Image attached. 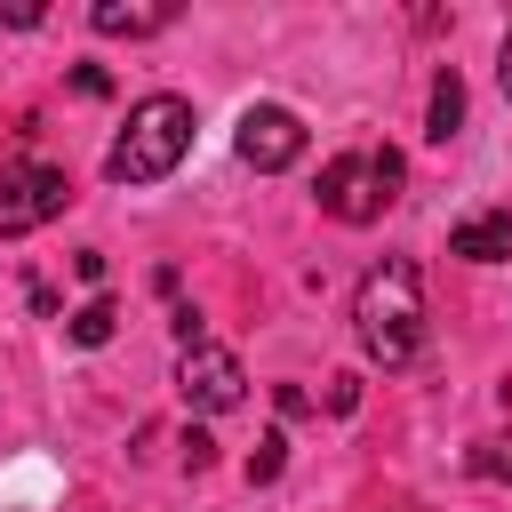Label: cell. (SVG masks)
Returning <instances> with one entry per match:
<instances>
[{
	"label": "cell",
	"instance_id": "cell-1",
	"mask_svg": "<svg viewBox=\"0 0 512 512\" xmlns=\"http://www.w3.org/2000/svg\"><path fill=\"white\" fill-rule=\"evenodd\" d=\"M352 320H360L368 360L408 368V360H416V344H424V280H416V264H408V256H384V264L360 280Z\"/></svg>",
	"mask_w": 512,
	"mask_h": 512
},
{
	"label": "cell",
	"instance_id": "cell-2",
	"mask_svg": "<svg viewBox=\"0 0 512 512\" xmlns=\"http://www.w3.org/2000/svg\"><path fill=\"white\" fill-rule=\"evenodd\" d=\"M184 152H192V104L184 96H144V104H128V128L112 136L104 176L112 184H160V176H176Z\"/></svg>",
	"mask_w": 512,
	"mask_h": 512
},
{
	"label": "cell",
	"instance_id": "cell-3",
	"mask_svg": "<svg viewBox=\"0 0 512 512\" xmlns=\"http://www.w3.org/2000/svg\"><path fill=\"white\" fill-rule=\"evenodd\" d=\"M392 192H400V152L392 144L384 152H336L320 168V208L336 224H376L392 208Z\"/></svg>",
	"mask_w": 512,
	"mask_h": 512
},
{
	"label": "cell",
	"instance_id": "cell-4",
	"mask_svg": "<svg viewBox=\"0 0 512 512\" xmlns=\"http://www.w3.org/2000/svg\"><path fill=\"white\" fill-rule=\"evenodd\" d=\"M64 200H72V176H64V168H48V160H16V168L0 176V240L40 232L48 216H64Z\"/></svg>",
	"mask_w": 512,
	"mask_h": 512
},
{
	"label": "cell",
	"instance_id": "cell-5",
	"mask_svg": "<svg viewBox=\"0 0 512 512\" xmlns=\"http://www.w3.org/2000/svg\"><path fill=\"white\" fill-rule=\"evenodd\" d=\"M176 392H184L192 416H224V408L248 400V376H240V360H232L224 344H192V352L176 360Z\"/></svg>",
	"mask_w": 512,
	"mask_h": 512
},
{
	"label": "cell",
	"instance_id": "cell-6",
	"mask_svg": "<svg viewBox=\"0 0 512 512\" xmlns=\"http://www.w3.org/2000/svg\"><path fill=\"white\" fill-rule=\"evenodd\" d=\"M232 152H240L248 168H264V176H272V168H296V160H304V120H296L288 104H248Z\"/></svg>",
	"mask_w": 512,
	"mask_h": 512
},
{
	"label": "cell",
	"instance_id": "cell-7",
	"mask_svg": "<svg viewBox=\"0 0 512 512\" xmlns=\"http://www.w3.org/2000/svg\"><path fill=\"white\" fill-rule=\"evenodd\" d=\"M448 256H472V264H496V256H512V216H504V208H480V216H464V224L448 232Z\"/></svg>",
	"mask_w": 512,
	"mask_h": 512
},
{
	"label": "cell",
	"instance_id": "cell-8",
	"mask_svg": "<svg viewBox=\"0 0 512 512\" xmlns=\"http://www.w3.org/2000/svg\"><path fill=\"white\" fill-rule=\"evenodd\" d=\"M88 24H96V32H128V40H144V32L176 24V8H120V0H96V8H88Z\"/></svg>",
	"mask_w": 512,
	"mask_h": 512
},
{
	"label": "cell",
	"instance_id": "cell-9",
	"mask_svg": "<svg viewBox=\"0 0 512 512\" xmlns=\"http://www.w3.org/2000/svg\"><path fill=\"white\" fill-rule=\"evenodd\" d=\"M456 128H464V80H456V64H448V72L432 80V112H424V136H432V144H448Z\"/></svg>",
	"mask_w": 512,
	"mask_h": 512
},
{
	"label": "cell",
	"instance_id": "cell-10",
	"mask_svg": "<svg viewBox=\"0 0 512 512\" xmlns=\"http://www.w3.org/2000/svg\"><path fill=\"white\" fill-rule=\"evenodd\" d=\"M64 328H72V344H88V352H96V344H112V328H120V304H112V296H88V304H80Z\"/></svg>",
	"mask_w": 512,
	"mask_h": 512
},
{
	"label": "cell",
	"instance_id": "cell-11",
	"mask_svg": "<svg viewBox=\"0 0 512 512\" xmlns=\"http://www.w3.org/2000/svg\"><path fill=\"white\" fill-rule=\"evenodd\" d=\"M280 464H288V440H280V432H264V440H256V456H248V480L264 488V480H280Z\"/></svg>",
	"mask_w": 512,
	"mask_h": 512
},
{
	"label": "cell",
	"instance_id": "cell-12",
	"mask_svg": "<svg viewBox=\"0 0 512 512\" xmlns=\"http://www.w3.org/2000/svg\"><path fill=\"white\" fill-rule=\"evenodd\" d=\"M472 472H480V480H512V448H504V440H488V448L472 456Z\"/></svg>",
	"mask_w": 512,
	"mask_h": 512
},
{
	"label": "cell",
	"instance_id": "cell-13",
	"mask_svg": "<svg viewBox=\"0 0 512 512\" xmlns=\"http://www.w3.org/2000/svg\"><path fill=\"white\" fill-rule=\"evenodd\" d=\"M328 408L352 416V408H360V376H336V384H328Z\"/></svg>",
	"mask_w": 512,
	"mask_h": 512
},
{
	"label": "cell",
	"instance_id": "cell-14",
	"mask_svg": "<svg viewBox=\"0 0 512 512\" xmlns=\"http://www.w3.org/2000/svg\"><path fill=\"white\" fill-rule=\"evenodd\" d=\"M72 88H80V96H104L112 80H104V64H80V72H72Z\"/></svg>",
	"mask_w": 512,
	"mask_h": 512
},
{
	"label": "cell",
	"instance_id": "cell-15",
	"mask_svg": "<svg viewBox=\"0 0 512 512\" xmlns=\"http://www.w3.org/2000/svg\"><path fill=\"white\" fill-rule=\"evenodd\" d=\"M72 272H80V280L96 288V280H104V248H80V256H72Z\"/></svg>",
	"mask_w": 512,
	"mask_h": 512
},
{
	"label": "cell",
	"instance_id": "cell-16",
	"mask_svg": "<svg viewBox=\"0 0 512 512\" xmlns=\"http://www.w3.org/2000/svg\"><path fill=\"white\" fill-rule=\"evenodd\" d=\"M496 80H504V96H512V32H504V48H496Z\"/></svg>",
	"mask_w": 512,
	"mask_h": 512
}]
</instances>
